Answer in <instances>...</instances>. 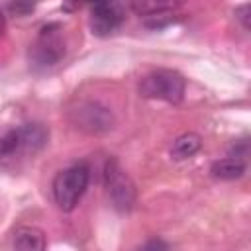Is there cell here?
<instances>
[{"label": "cell", "instance_id": "cell-5", "mask_svg": "<svg viewBox=\"0 0 251 251\" xmlns=\"http://www.w3.org/2000/svg\"><path fill=\"white\" fill-rule=\"evenodd\" d=\"M104 186L108 190L110 202L118 212H129L135 204V184L129 175L122 169L118 159L110 157L104 165Z\"/></svg>", "mask_w": 251, "mask_h": 251}, {"label": "cell", "instance_id": "cell-6", "mask_svg": "<svg viewBox=\"0 0 251 251\" xmlns=\"http://www.w3.org/2000/svg\"><path fill=\"white\" fill-rule=\"evenodd\" d=\"M69 118L76 129L90 135H100L114 127V114L110 112V108L94 100L78 102L69 110Z\"/></svg>", "mask_w": 251, "mask_h": 251}, {"label": "cell", "instance_id": "cell-3", "mask_svg": "<svg viewBox=\"0 0 251 251\" xmlns=\"http://www.w3.org/2000/svg\"><path fill=\"white\" fill-rule=\"evenodd\" d=\"M137 90L143 98L163 100L169 104H178L186 92V80L178 71L173 69H157L141 76Z\"/></svg>", "mask_w": 251, "mask_h": 251}, {"label": "cell", "instance_id": "cell-17", "mask_svg": "<svg viewBox=\"0 0 251 251\" xmlns=\"http://www.w3.org/2000/svg\"><path fill=\"white\" fill-rule=\"evenodd\" d=\"M169 247V243H165V241H161V239H151V241H147L141 249H167Z\"/></svg>", "mask_w": 251, "mask_h": 251}, {"label": "cell", "instance_id": "cell-10", "mask_svg": "<svg viewBox=\"0 0 251 251\" xmlns=\"http://www.w3.org/2000/svg\"><path fill=\"white\" fill-rule=\"evenodd\" d=\"M186 0H131L129 8L139 16H153V14H161V12H176Z\"/></svg>", "mask_w": 251, "mask_h": 251}, {"label": "cell", "instance_id": "cell-7", "mask_svg": "<svg viewBox=\"0 0 251 251\" xmlns=\"http://www.w3.org/2000/svg\"><path fill=\"white\" fill-rule=\"evenodd\" d=\"M126 18V0H94L90 4V31L98 37L114 33Z\"/></svg>", "mask_w": 251, "mask_h": 251}, {"label": "cell", "instance_id": "cell-18", "mask_svg": "<svg viewBox=\"0 0 251 251\" xmlns=\"http://www.w3.org/2000/svg\"><path fill=\"white\" fill-rule=\"evenodd\" d=\"M4 29H6V20H4V14L0 12V35H4Z\"/></svg>", "mask_w": 251, "mask_h": 251}, {"label": "cell", "instance_id": "cell-11", "mask_svg": "<svg viewBox=\"0 0 251 251\" xmlns=\"http://www.w3.org/2000/svg\"><path fill=\"white\" fill-rule=\"evenodd\" d=\"M202 147V139L198 133L194 131H186L182 135H178L173 145H171V157L175 161H184V159H190L194 157Z\"/></svg>", "mask_w": 251, "mask_h": 251}, {"label": "cell", "instance_id": "cell-16", "mask_svg": "<svg viewBox=\"0 0 251 251\" xmlns=\"http://www.w3.org/2000/svg\"><path fill=\"white\" fill-rule=\"evenodd\" d=\"M94 0H63V12H67V14H71V12H76V10H80V8H84V6H90Z\"/></svg>", "mask_w": 251, "mask_h": 251}, {"label": "cell", "instance_id": "cell-4", "mask_svg": "<svg viewBox=\"0 0 251 251\" xmlns=\"http://www.w3.org/2000/svg\"><path fill=\"white\" fill-rule=\"evenodd\" d=\"M65 57V41L59 24H49L39 29L37 39L29 47V65L35 71L55 67Z\"/></svg>", "mask_w": 251, "mask_h": 251}, {"label": "cell", "instance_id": "cell-9", "mask_svg": "<svg viewBox=\"0 0 251 251\" xmlns=\"http://www.w3.org/2000/svg\"><path fill=\"white\" fill-rule=\"evenodd\" d=\"M245 171H247L245 159L231 157V155L226 159H218L210 165V175L218 180H235V178L243 176Z\"/></svg>", "mask_w": 251, "mask_h": 251}, {"label": "cell", "instance_id": "cell-14", "mask_svg": "<svg viewBox=\"0 0 251 251\" xmlns=\"http://www.w3.org/2000/svg\"><path fill=\"white\" fill-rule=\"evenodd\" d=\"M249 10H251L249 2H245V4H241V6L235 8V18L243 25V29H249Z\"/></svg>", "mask_w": 251, "mask_h": 251}, {"label": "cell", "instance_id": "cell-13", "mask_svg": "<svg viewBox=\"0 0 251 251\" xmlns=\"http://www.w3.org/2000/svg\"><path fill=\"white\" fill-rule=\"evenodd\" d=\"M33 8H35V0H8L6 4V10L16 16H27L29 12H33Z\"/></svg>", "mask_w": 251, "mask_h": 251}, {"label": "cell", "instance_id": "cell-2", "mask_svg": "<svg viewBox=\"0 0 251 251\" xmlns=\"http://www.w3.org/2000/svg\"><path fill=\"white\" fill-rule=\"evenodd\" d=\"M90 182V167L86 163H76L57 173L53 178V198L59 210L73 212L86 192Z\"/></svg>", "mask_w": 251, "mask_h": 251}, {"label": "cell", "instance_id": "cell-15", "mask_svg": "<svg viewBox=\"0 0 251 251\" xmlns=\"http://www.w3.org/2000/svg\"><path fill=\"white\" fill-rule=\"evenodd\" d=\"M247 151H249L247 139H239L237 143H233V145L229 147V155H231V157H239V159H245V157H247Z\"/></svg>", "mask_w": 251, "mask_h": 251}, {"label": "cell", "instance_id": "cell-12", "mask_svg": "<svg viewBox=\"0 0 251 251\" xmlns=\"http://www.w3.org/2000/svg\"><path fill=\"white\" fill-rule=\"evenodd\" d=\"M178 14L175 12H161V14H153V16H145L143 18V25L149 29H163L175 22H178Z\"/></svg>", "mask_w": 251, "mask_h": 251}, {"label": "cell", "instance_id": "cell-1", "mask_svg": "<svg viewBox=\"0 0 251 251\" xmlns=\"http://www.w3.org/2000/svg\"><path fill=\"white\" fill-rule=\"evenodd\" d=\"M49 141V129L43 124L27 122L10 127L0 135V163L6 167L18 165L33 155H37Z\"/></svg>", "mask_w": 251, "mask_h": 251}, {"label": "cell", "instance_id": "cell-8", "mask_svg": "<svg viewBox=\"0 0 251 251\" xmlns=\"http://www.w3.org/2000/svg\"><path fill=\"white\" fill-rule=\"evenodd\" d=\"M12 245L16 249H25V251H41L47 247V239L45 233L39 227L33 226H22L14 231V239Z\"/></svg>", "mask_w": 251, "mask_h": 251}]
</instances>
